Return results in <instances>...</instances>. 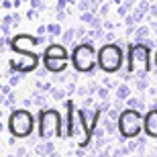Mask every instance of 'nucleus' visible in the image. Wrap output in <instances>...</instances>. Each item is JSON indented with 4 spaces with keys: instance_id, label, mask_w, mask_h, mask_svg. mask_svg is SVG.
<instances>
[{
    "instance_id": "f257e3e1",
    "label": "nucleus",
    "mask_w": 157,
    "mask_h": 157,
    "mask_svg": "<svg viewBox=\"0 0 157 157\" xmlns=\"http://www.w3.org/2000/svg\"><path fill=\"white\" fill-rule=\"evenodd\" d=\"M151 49L149 43L133 41L127 49V70L137 78H145L151 71Z\"/></svg>"
},
{
    "instance_id": "f03ea898",
    "label": "nucleus",
    "mask_w": 157,
    "mask_h": 157,
    "mask_svg": "<svg viewBox=\"0 0 157 157\" xmlns=\"http://www.w3.org/2000/svg\"><path fill=\"white\" fill-rule=\"evenodd\" d=\"M71 65L78 74H88L92 76L96 71V65H98V49L94 45L92 39H86L78 43L71 51Z\"/></svg>"
},
{
    "instance_id": "7ed1b4c3",
    "label": "nucleus",
    "mask_w": 157,
    "mask_h": 157,
    "mask_svg": "<svg viewBox=\"0 0 157 157\" xmlns=\"http://www.w3.org/2000/svg\"><path fill=\"white\" fill-rule=\"evenodd\" d=\"M37 122L39 121L35 118V114L31 110H27V108H17V110H12L10 114H8L6 127H8L10 135H14L17 139H27V137L33 135Z\"/></svg>"
},
{
    "instance_id": "20e7f679",
    "label": "nucleus",
    "mask_w": 157,
    "mask_h": 157,
    "mask_svg": "<svg viewBox=\"0 0 157 157\" xmlns=\"http://www.w3.org/2000/svg\"><path fill=\"white\" fill-rule=\"evenodd\" d=\"M122 49L121 43H104L98 47V67L104 74H117L122 67Z\"/></svg>"
},
{
    "instance_id": "39448f33",
    "label": "nucleus",
    "mask_w": 157,
    "mask_h": 157,
    "mask_svg": "<svg viewBox=\"0 0 157 157\" xmlns=\"http://www.w3.org/2000/svg\"><path fill=\"white\" fill-rule=\"evenodd\" d=\"M39 127V139H51V137H65L61 128V114L55 108H43L37 118Z\"/></svg>"
},
{
    "instance_id": "423d86ee",
    "label": "nucleus",
    "mask_w": 157,
    "mask_h": 157,
    "mask_svg": "<svg viewBox=\"0 0 157 157\" xmlns=\"http://www.w3.org/2000/svg\"><path fill=\"white\" fill-rule=\"evenodd\" d=\"M143 122H145V114H141V110L127 106L118 117V131L124 139H135L143 131Z\"/></svg>"
},
{
    "instance_id": "0eeeda50",
    "label": "nucleus",
    "mask_w": 157,
    "mask_h": 157,
    "mask_svg": "<svg viewBox=\"0 0 157 157\" xmlns=\"http://www.w3.org/2000/svg\"><path fill=\"white\" fill-rule=\"evenodd\" d=\"M39 63H43V57H39L37 53L33 51H25L18 53V57L8 59V65H10L12 71H21V74H31L39 67Z\"/></svg>"
},
{
    "instance_id": "6e6552de",
    "label": "nucleus",
    "mask_w": 157,
    "mask_h": 157,
    "mask_svg": "<svg viewBox=\"0 0 157 157\" xmlns=\"http://www.w3.org/2000/svg\"><path fill=\"white\" fill-rule=\"evenodd\" d=\"M39 45V37H33L29 33H21V35H14L10 39V49L14 53H25V51H33L35 47Z\"/></svg>"
},
{
    "instance_id": "1a4fd4ad",
    "label": "nucleus",
    "mask_w": 157,
    "mask_h": 157,
    "mask_svg": "<svg viewBox=\"0 0 157 157\" xmlns=\"http://www.w3.org/2000/svg\"><path fill=\"white\" fill-rule=\"evenodd\" d=\"M41 57H43V67H47L49 74L65 71L67 65H70V61H71L70 57H49V55H41Z\"/></svg>"
},
{
    "instance_id": "9d476101",
    "label": "nucleus",
    "mask_w": 157,
    "mask_h": 157,
    "mask_svg": "<svg viewBox=\"0 0 157 157\" xmlns=\"http://www.w3.org/2000/svg\"><path fill=\"white\" fill-rule=\"evenodd\" d=\"M143 131H145V135L149 139H157V108H149L145 112Z\"/></svg>"
},
{
    "instance_id": "9b49d317",
    "label": "nucleus",
    "mask_w": 157,
    "mask_h": 157,
    "mask_svg": "<svg viewBox=\"0 0 157 157\" xmlns=\"http://www.w3.org/2000/svg\"><path fill=\"white\" fill-rule=\"evenodd\" d=\"M43 55H49V57H70L71 59V55L67 53V45L65 43H49L45 47Z\"/></svg>"
},
{
    "instance_id": "f8f14e48",
    "label": "nucleus",
    "mask_w": 157,
    "mask_h": 157,
    "mask_svg": "<svg viewBox=\"0 0 157 157\" xmlns=\"http://www.w3.org/2000/svg\"><path fill=\"white\" fill-rule=\"evenodd\" d=\"M33 151L39 157H45V155L55 157V143L49 141V139H41V143H35V149H33Z\"/></svg>"
},
{
    "instance_id": "ddd939ff",
    "label": "nucleus",
    "mask_w": 157,
    "mask_h": 157,
    "mask_svg": "<svg viewBox=\"0 0 157 157\" xmlns=\"http://www.w3.org/2000/svg\"><path fill=\"white\" fill-rule=\"evenodd\" d=\"M153 35V29H151V25L147 27V25H139L137 27V31H135V35H133V41H139V43H145V41H149Z\"/></svg>"
},
{
    "instance_id": "4468645a",
    "label": "nucleus",
    "mask_w": 157,
    "mask_h": 157,
    "mask_svg": "<svg viewBox=\"0 0 157 157\" xmlns=\"http://www.w3.org/2000/svg\"><path fill=\"white\" fill-rule=\"evenodd\" d=\"M131 92H133V90H131V86H128L127 82H121V84L114 88V98L124 100V102H127V98L131 96Z\"/></svg>"
},
{
    "instance_id": "2eb2a0df",
    "label": "nucleus",
    "mask_w": 157,
    "mask_h": 157,
    "mask_svg": "<svg viewBox=\"0 0 157 157\" xmlns=\"http://www.w3.org/2000/svg\"><path fill=\"white\" fill-rule=\"evenodd\" d=\"M31 98H33V106H37V108H45L47 106V96H45V92H41V90H37L35 88V92L31 94Z\"/></svg>"
},
{
    "instance_id": "dca6fc26",
    "label": "nucleus",
    "mask_w": 157,
    "mask_h": 157,
    "mask_svg": "<svg viewBox=\"0 0 157 157\" xmlns=\"http://www.w3.org/2000/svg\"><path fill=\"white\" fill-rule=\"evenodd\" d=\"M127 106L128 108H135V110H145V98L143 96H128Z\"/></svg>"
},
{
    "instance_id": "f3484780",
    "label": "nucleus",
    "mask_w": 157,
    "mask_h": 157,
    "mask_svg": "<svg viewBox=\"0 0 157 157\" xmlns=\"http://www.w3.org/2000/svg\"><path fill=\"white\" fill-rule=\"evenodd\" d=\"M74 41H78V39H76V29H74V27H67V29L61 33V43H65V45H71Z\"/></svg>"
},
{
    "instance_id": "a211bd4d",
    "label": "nucleus",
    "mask_w": 157,
    "mask_h": 157,
    "mask_svg": "<svg viewBox=\"0 0 157 157\" xmlns=\"http://www.w3.org/2000/svg\"><path fill=\"white\" fill-rule=\"evenodd\" d=\"M133 86H135V90L139 94H143L145 90H149V82H147V76L145 78H135L133 80Z\"/></svg>"
},
{
    "instance_id": "6ab92c4d",
    "label": "nucleus",
    "mask_w": 157,
    "mask_h": 157,
    "mask_svg": "<svg viewBox=\"0 0 157 157\" xmlns=\"http://www.w3.org/2000/svg\"><path fill=\"white\" fill-rule=\"evenodd\" d=\"M51 98L53 100H57V102H63L65 100V96H67V90L65 88H59V86H55V88H51Z\"/></svg>"
},
{
    "instance_id": "aec40b11",
    "label": "nucleus",
    "mask_w": 157,
    "mask_h": 157,
    "mask_svg": "<svg viewBox=\"0 0 157 157\" xmlns=\"http://www.w3.org/2000/svg\"><path fill=\"white\" fill-rule=\"evenodd\" d=\"M47 33L55 39V37H61V33H63V29H61V25H59V21L57 23H51V25H47Z\"/></svg>"
},
{
    "instance_id": "412c9836",
    "label": "nucleus",
    "mask_w": 157,
    "mask_h": 157,
    "mask_svg": "<svg viewBox=\"0 0 157 157\" xmlns=\"http://www.w3.org/2000/svg\"><path fill=\"white\" fill-rule=\"evenodd\" d=\"M110 8H112V0L110 2H102V4L98 6V14L102 18H108V14H110Z\"/></svg>"
},
{
    "instance_id": "4be33fe9",
    "label": "nucleus",
    "mask_w": 157,
    "mask_h": 157,
    "mask_svg": "<svg viewBox=\"0 0 157 157\" xmlns=\"http://www.w3.org/2000/svg\"><path fill=\"white\" fill-rule=\"evenodd\" d=\"M90 35V27H76V39L78 41H86Z\"/></svg>"
},
{
    "instance_id": "5701e85b",
    "label": "nucleus",
    "mask_w": 157,
    "mask_h": 157,
    "mask_svg": "<svg viewBox=\"0 0 157 157\" xmlns=\"http://www.w3.org/2000/svg\"><path fill=\"white\" fill-rule=\"evenodd\" d=\"M94 17H96V12H94V10H84V12H80V21L84 25H90L94 21Z\"/></svg>"
},
{
    "instance_id": "b1692460",
    "label": "nucleus",
    "mask_w": 157,
    "mask_h": 157,
    "mask_svg": "<svg viewBox=\"0 0 157 157\" xmlns=\"http://www.w3.org/2000/svg\"><path fill=\"white\" fill-rule=\"evenodd\" d=\"M23 76H25V74H21V71H12L10 76H8V84H10V86L21 84V82H23Z\"/></svg>"
},
{
    "instance_id": "393cba45",
    "label": "nucleus",
    "mask_w": 157,
    "mask_h": 157,
    "mask_svg": "<svg viewBox=\"0 0 157 157\" xmlns=\"http://www.w3.org/2000/svg\"><path fill=\"white\" fill-rule=\"evenodd\" d=\"M96 94H98L100 100H108V98H110V88L104 86V84H100V88H98V92H96Z\"/></svg>"
},
{
    "instance_id": "a878e982",
    "label": "nucleus",
    "mask_w": 157,
    "mask_h": 157,
    "mask_svg": "<svg viewBox=\"0 0 157 157\" xmlns=\"http://www.w3.org/2000/svg\"><path fill=\"white\" fill-rule=\"evenodd\" d=\"M153 18H157V2H153L149 12H147V21H153Z\"/></svg>"
},
{
    "instance_id": "bb28decb",
    "label": "nucleus",
    "mask_w": 157,
    "mask_h": 157,
    "mask_svg": "<svg viewBox=\"0 0 157 157\" xmlns=\"http://www.w3.org/2000/svg\"><path fill=\"white\" fill-rule=\"evenodd\" d=\"M0 94H2V98L8 96V94H12V86L10 84H2V86H0Z\"/></svg>"
},
{
    "instance_id": "cd10ccee",
    "label": "nucleus",
    "mask_w": 157,
    "mask_h": 157,
    "mask_svg": "<svg viewBox=\"0 0 157 157\" xmlns=\"http://www.w3.org/2000/svg\"><path fill=\"white\" fill-rule=\"evenodd\" d=\"M114 39H117L114 31H106V33H104V41H102V43H112Z\"/></svg>"
},
{
    "instance_id": "c85d7f7f",
    "label": "nucleus",
    "mask_w": 157,
    "mask_h": 157,
    "mask_svg": "<svg viewBox=\"0 0 157 157\" xmlns=\"http://www.w3.org/2000/svg\"><path fill=\"white\" fill-rule=\"evenodd\" d=\"M37 17H39V8H33V6H31L29 12H27V18H29V21H33V18H37Z\"/></svg>"
},
{
    "instance_id": "c756f323",
    "label": "nucleus",
    "mask_w": 157,
    "mask_h": 157,
    "mask_svg": "<svg viewBox=\"0 0 157 157\" xmlns=\"http://www.w3.org/2000/svg\"><path fill=\"white\" fill-rule=\"evenodd\" d=\"M10 18H12V27H18V25H21V14H18V12H12Z\"/></svg>"
},
{
    "instance_id": "7c9ffc66",
    "label": "nucleus",
    "mask_w": 157,
    "mask_h": 157,
    "mask_svg": "<svg viewBox=\"0 0 157 157\" xmlns=\"http://www.w3.org/2000/svg\"><path fill=\"white\" fill-rule=\"evenodd\" d=\"M88 88H90V94H96V92H98V88H100V84H98V82H90Z\"/></svg>"
},
{
    "instance_id": "2f4dec72",
    "label": "nucleus",
    "mask_w": 157,
    "mask_h": 157,
    "mask_svg": "<svg viewBox=\"0 0 157 157\" xmlns=\"http://www.w3.org/2000/svg\"><path fill=\"white\" fill-rule=\"evenodd\" d=\"M90 106H94V100L90 98V96H86L84 102H82V108H90Z\"/></svg>"
},
{
    "instance_id": "473e14b6",
    "label": "nucleus",
    "mask_w": 157,
    "mask_h": 157,
    "mask_svg": "<svg viewBox=\"0 0 157 157\" xmlns=\"http://www.w3.org/2000/svg\"><path fill=\"white\" fill-rule=\"evenodd\" d=\"M12 6H14V2H10V0H2V8H4V10H10Z\"/></svg>"
},
{
    "instance_id": "72a5a7b5",
    "label": "nucleus",
    "mask_w": 157,
    "mask_h": 157,
    "mask_svg": "<svg viewBox=\"0 0 157 157\" xmlns=\"http://www.w3.org/2000/svg\"><path fill=\"white\" fill-rule=\"evenodd\" d=\"M149 25H151V29H153V35H155V39H157V18H153V21H149Z\"/></svg>"
},
{
    "instance_id": "f704fd0d",
    "label": "nucleus",
    "mask_w": 157,
    "mask_h": 157,
    "mask_svg": "<svg viewBox=\"0 0 157 157\" xmlns=\"http://www.w3.org/2000/svg\"><path fill=\"white\" fill-rule=\"evenodd\" d=\"M14 155H17V157H25V155H27V149H25V147H18Z\"/></svg>"
},
{
    "instance_id": "c9c22d12",
    "label": "nucleus",
    "mask_w": 157,
    "mask_h": 157,
    "mask_svg": "<svg viewBox=\"0 0 157 157\" xmlns=\"http://www.w3.org/2000/svg\"><path fill=\"white\" fill-rule=\"evenodd\" d=\"M23 106H33V98H27V100H23Z\"/></svg>"
},
{
    "instance_id": "e433bc0d",
    "label": "nucleus",
    "mask_w": 157,
    "mask_h": 157,
    "mask_svg": "<svg viewBox=\"0 0 157 157\" xmlns=\"http://www.w3.org/2000/svg\"><path fill=\"white\" fill-rule=\"evenodd\" d=\"M153 61H155V67H157V47H155V57H153Z\"/></svg>"
}]
</instances>
